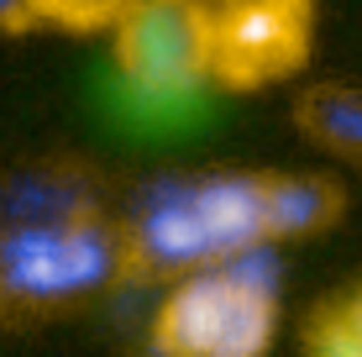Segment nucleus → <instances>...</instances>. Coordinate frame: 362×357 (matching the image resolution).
Masks as SVG:
<instances>
[{
	"instance_id": "obj_7",
	"label": "nucleus",
	"mask_w": 362,
	"mask_h": 357,
	"mask_svg": "<svg viewBox=\"0 0 362 357\" xmlns=\"http://www.w3.org/2000/svg\"><path fill=\"white\" fill-rule=\"evenodd\" d=\"M341 184H331L326 174H279L273 168V189H268V216H273V242H305L320 237L326 226L341 221Z\"/></svg>"
},
{
	"instance_id": "obj_8",
	"label": "nucleus",
	"mask_w": 362,
	"mask_h": 357,
	"mask_svg": "<svg viewBox=\"0 0 362 357\" xmlns=\"http://www.w3.org/2000/svg\"><path fill=\"white\" fill-rule=\"evenodd\" d=\"M95 205L100 194L79 168H27L0 189V216H74Z\"/></svg>"
},
{
	"instance_id": "obj_5",
	"label": "nucleus",
	"mask_w": 362,
	"mask_h": 357,
	"mask_svg": "<svg viewBox=\"0 0 362 357\" xmlns=\"http://www.w3.org/2000/svg\"><path fill=\"white\" fill-rule=\"evenodd\" d=\"M315 0H216L210 84L236 95L273 90L310 64Z\"/></svg>"
},
{
	"instance_id": "obj_9",
	"label": "nucleus",
	"mask_w": 362,
	"mask_h": 357,
	"mask_svg": "<svg viewBox=\"0 0 362 357\" xmlns=\"http://www.w3.org/2000/svg\"><path fill=\"white\" fill-rule=\"evenodd\" d=\"M32 6H37V21H42V27L74 32V37H95V32L116 27L132 0H32Z\"/></svg>"
},
{
	"instance_id": "obj_10",
	"label": "nucleus",
	"mask_w": 362,
	"mask_h": 357,
	"mask_svg": "<svg viewBox=\"0 0 362 357\" xmlns=\"http://www.w3.org/2000/svg\"><path fill=\"white\" fill-rule=\"evenodd\" d=\"M305 357H362L352 326H346L341 310H336V300H326L305 321Z\"/></svg>"
},
{
	"instance_id": "obj_6",
	"label": "nucleus",
	"mask_w": 362,
	"mask_h": 357,
	"mask_svg": "<svg viewBox=\"0 0 362 357\" xmlns=\"http://www.w3.org/2000/svg\"><path fill=\"white\" fill-rule=\"evenodd\" d=\"M294 127L310 147L341 158L362 174V90L341 79H315L294 95Z\"/></svg>"
},
{
	"instance_id": "obj_3",
	"label": "nucleus",
	"mask_w": 362,
	"mask_h": 357,
	"mask_svg": "<svg viewBox=\"0 0 362 357\" xmlns=\"http://www.w3.org/2000/svg\"><path fill=\"white\" fill-rule=\"evenodd\" d=\"M279 242L173 279L153 315V357H268L284 321Z\"/></svg>"
},
{
	"instance_id": "obj_2",
	"label": "nucleus",
	"mask_w": 362,
	"mask_h": 357,
	"mask_svg": "<svg viewBox=\"0 0 362 357\" xmlns=\"http://www.w3.org/2000/svg\"><path fill=\"white\" fill-rule=\"evenodd\" d=\"M127 279V231L105 205L74 216H0V331L79 310Z\"/></svg>"
},
{
	"instance_id": "obj_12",
	"label": "nucleus",
	"mask_w": 362,
	"mask_h": 357,
	"mask_svg": "<svg viewBox=\"0 0 362 357\" xmlns=\"http://www.w3.org/2000/svg\"><path fill=\"white\" fill-rule=\"evenodd\" d=\"M336 310H341V321L352 326V336H357V347H362V284L346 289L341 300H336Z\"/></svg>"
},
{
	"instance_id": "obj_11",
	"label": "nucleus",
	"mask_w": 362,
	"mask_h": 357,
	"mask_svg": "<svg viewBox=\"0 0 362 357\" xmlns=\"http://www.w3.org/2000/svg\"><path fill=\"white\" fill-rule=\"evenodd\" d=\"M32 27H42L32 0H0V37H27Z\"/></svg>"
},
{
	"instance_id": "obj_1",
	"label": "nucleus",
	"mask_w": 362,
	"mask_h": 357,
	"mask_svg": "<svg viewBox=\"0 0 362 357\" xmlns=\"http://www.w3.org/2000/svg\"><path fill=\"white\" fill-rule=\"evenodd\" d=\"M268 189L273 168H210V174L147 179L121 216L132 279H184L273 242Z\"/></svg>"
},
{
	"instance_id": "obj_4",
	"label": "nucleus",
	"mask_w": 362,
	"mask_h": 357,
	"mask_svg": "<svg viewBox=\"0 0 362 357\" xmlns=\"http://www.w3.org/2000/svg\"><path fill=\"white\" fill-rule=\"evenodd\" d=\"M121 79L147 100H179L210 84L216 0H132L110 27Z\"/></svg>"
}]
</instances>
